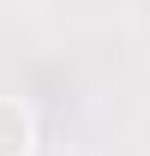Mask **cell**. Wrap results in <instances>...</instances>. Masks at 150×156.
Returning a JSON list of instances; mask_svg holds the SVG:
<instances>
[{"label":"cell","instance_id":"cell-1","mask_svg":"<svg viewBox=\"0 0 150 156\" xmlns=\"http://www.w3.org/2000/svg\"><path fill=\"white\" fill-rule=\"evenodd\" d=\"M30 150V120L18 114V102L0 96V156H24Z\"/></svg>","mask_w":150,"mask_h":156}]
</instances>
